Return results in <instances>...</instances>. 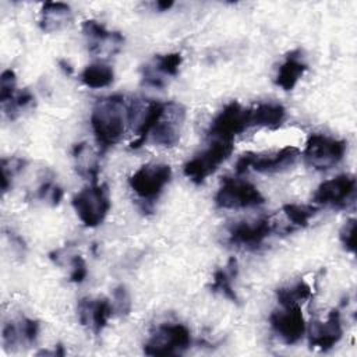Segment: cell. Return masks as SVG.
Returning a JSON list of instances; mask_svg holds the SVG:
<instances>
[{
  "label": "cell",
  "mask_w": 357,
  "mask_h": 357,
  "mask_svg": "<svg viewBox=\"0 0 357 357\" xmlns=\"http://www.w3.org/2000/svg\"><path fill=\"white\" fill-rule=\"evenodd\" d=\"M127 121L128 107L124 96L112 95L98 99L91 113V127L100 152H106L123 138Z\"/></svg>",
  "instance_id": "obj_1"
},
{
  "label": "cell",
  "mask_w": 357,
  "mask_h": 357,
  "mask_svg": "<svg viewBox=\"0 0 357 357\" xmlns=\"http://www.w3.org/2000/svg\"><path fill=\"white\" fill-rule=\"evenodd\" d=\"M73 206L79 220L86 227L99 226L110 209L107 187L105 184L99 185L92 183L89 187L82 188L74 195Z\"/></svg>",
  "instance_id": "obj_2"
},
{
  "label": "cell",
  "mask_w": 357,
  "mask_h": 357,
  "mask_svg": "<svg viewBox=\"0 0 357 357\" xmlns=\"http://www.w3.org/2000/svg\"><path fill=\"white\" fill-rule=\"evenodd\" d=\"M346 152V141L324 134H311L305 142L303 158L305 165L317 170H328L337 165Z\"/></svg>",
  "instance_id": "obj_3"
},
{
  "label": "cell",
  "mask_w": 357,
  "mask_h": 357,
  "mask_svg": "<svg viewBox=\"0 0 357 357\" xmlns=\"http://www.w3.org/2000/svg\"><path fill=\"white\" fill-rule=\"evenodd\" d=\"M264 202V195L254 184L234 177H223L220 188L215 195V204L223 209L251 208Z\"/></svg>",
  "instance_id": "obj_4"
},
{
  "label": "cell",
  "mask_w": 357,
  "mask_h": 357,
  "mask_svg": "<svg viewBox=\"0 0 357 357\" xmlns=\"http://www.w3.org/2000/svg\"><path fill=\"white\" fill-rule=\"evenodd\" d=\"M191 343V335L183 324H163L156 328L144 346L148 356H170L184 351Z\"/></svg>",
  "instance_id": "obj_5"
},
{
  "label": "cell",
  "mask_w": 357,
  "mask_h": 357,
  "mask_svg": "<svg viewBox=\"0 0 357 357\" xmlns=\"http://www.w3.org/2000/svg\"><path fill=\"white\" fill-rule=\"evenodd\" d=\"M233 141L216 139L208 149L192 158L184 165V174L194 181L201 184L208 176L216 172V169L231 155Z\"/></svg>",
  "instance_id": "obj_6"
},
{
  "label": "cell",
  "mask_w": 357,
  "mask_h": 357,
  "mask_svg": "<svg viewBox=\"0 0 357 357\" xmlns=\"http://www.w3.org/2000/svg\"><path fill=\"white\" fill-rule=\"evenodd\" d=\"M172 178V167L162 163H148L141 166L130 177L131 190L144 201H153L159 197L165 185Z\"/></svg>",
  "instance_id": "obj_7"
},
{
  "label": "cell",
  "mask_w": 357,
  "mask_h": 357,
  "mask_svg": "<svg viewBox=\"0 0 357 357\" xmlns=\"http://www.w3.org/2000/svg\"><path fill=\"white\" fill-rule=\"evenodd\" d=\"M300 155L297 146H284L276 153L258 155L252 152L243 153L236 163V172L238 174L245 173L248 169H254L259 173H276L290 167Z\"/></svg>",
  "instance_id": "obj_8"
},
{
  "label": "cell",
  "mask_w": 357,
  "mask_h": 357,
  "mask_svg": "<svg viewBox=\"0 0 357 357\" xmlns=\"http://www.w3.org/2000/svg\"><path fill=\"white\" fill-rule=\"evenodd\" d=\"M250 127V109H244L238 102L229 103L212 121L208 135L215 139L233 141Z\"/></svg>",
  "instance_id": "obj_9"
},
{
  "label": "cell",
  "mask_w": 357,
  "mask_h": 357,
  "mask_svg": "<svg viewBox=\"0 0 357 357\" xmlns=\"http://www.w3.org/2000/svg\"><path fill=\"white\" fill-rule=\"evenodd\" d=\"M356 178L353 174H339L319 184L312 201L319 205L344 208L354 198Z\"/></svg>",
  "instance_id": "obj_10"
},
{
  "label": "cell",
  "mask_w": 357,
  "mask_h": 357,
  "mask_svg": "<svg viewBox=\"0 0 357 357\" xmlns=\"http://www.w3.org/2000/svg\"><path fill=\"white\" fill-rule=\"evenodd\" d=\"M185 117V110L181 105L169 102L160 120L153 126L148 138L156 145L174 146L180 141L181 126Z\"/></svg>",
  "instance_id": "obj_11"
},
{
  "label": "cell",
  "mask_w": 357,
  "mask_h": 357,
  "mask_svg": "<svg viewBox=\"0 0 357 357\" xmlns=\"http://www.w3.org/2000/svg\"><path fill=\"white\" fill-rule=\"evenodd\" d=\"M269 322L272 329L286 344L297 343L307 329L300 305H290L283 307V310H275L269 317Z\"/></svg>",
  "instance_id": "obj_12"
},
{
  "label": "cell",
  "mask_w": 357,
  "mask_h": 357,
  "mask_svg": "<svg viewBox=\"0 0 357 357\" xmlns=\"http://www.w3.org/2000/svg\"><path fill=\"white\" fill-rule=\"evenodd\" d=\"M77 311L81 325L91 328L95 335H99L103 331V328L107 325L109 318L113 315L112 303L105 297H84L78 301Z\"/></svg>",
  "instance_id": "obj_13"
},
{
  "label": "cell",
  "mask_w": 357,
  "mask_h": 357,
  "mask_svg": "<svg viewBox=\"0 0 357 357\" xmlns=\"http://www.w3.org/2000/svg\"><path fill=\"white\" fill-rule=\"evenodd\" d=\"M273 231V225L269 218H261L255 222H238L230 229V243L247 247L257 248L264 240Z\"/></svg>",
  "instance_id": "obj_14"
},
{
  "label": "cell",
  "mask_w": 357,
  "mask_h": 357,
  "mask_svg": "<svg viewBox=\"0 0 357 357\" xmlns=\"http://www.w3.org/2000/svg\"><path fill=\"white\" fill-rule=\"evenodd\" d=\"M308 335L311 347H317L324 351L332 349L342 339L343 335L339 310H332L325 322H311L308 328Z\"/></svg>",
  "instance_id": "obj_15"
},
{
  "label": "cell",
  "mask_w": 357,
  "mask_h": 357,
  "mask_svg": "<svg viewBox=\"0 0 357 357\" xmlns=\"http://www.w3.org/2000/svg\"><path fill=\"white\" fill-rule=\"evenodd\" d=\"M81 26L84 35L89 38V50L92 53L102 52V46H105V43L110 45L112 49L116 47V50H119V47L124 42L121 33L107 31L102 24L95 20H85Z\"/></svg>",
  "instance_id": "obj_16"
},
{
  "label": "cell",
  "mask_w": 357,
  "mask_h": 357,
  "mask_svg": "<svg viewBox=\"0 0 357 357\" xmlns=\"http://www.w3.org/2000/svg\"><path fill=\"white\" fill-rule=\"evenodd\" d=\"M165 109H166V103L159 102V100H151L148 103V106L142 110V114H141V117H139V120L137 123V127H135L137 139H134L130 144V146L132 149H137L142 144L146 142L151 130L160 120V117L165 113Z\"/></svg>",
  "instance_id": "obj_17"
},
{
  "label": "cell",
  "mask_w": 357,
  "mask_h": 357,
  "mask_svg": "<svg viewBox=\"0 0 357 357\" xmlns=\"http://www.w3.org/2000/svg\"><path fill=\"white\" fill-rule=\"evenodd\" d=\"M71 22V8L66 3L47 1L40 10V28L45 32H54Z\"/></svg>",
  "instance_id": "obj_18"
},
{
  "label": "cell",
  "mask_w": 357,
  "mask_h": 357,
  "mask_svg": "<svg viewBox=\"0 0 357 357\" xmlns=\"http://www.w3.org/2000/svg\"><path fill=\"white\" fill-rule=\"evenodd\" d=\"M307 64L301 60L300 52H291L286 56V60L279 67L278 75H276V85H279L284 91H291L297 81L301 78V75L305 73Z\"/></svg>",
  "instance_id": "obj_19"
},
{
  "label": "cell",
  "mask_w": 357,
  "mask_h": 357,
  "mask_svg": "<svg viewBox=\"0 0 357 357\" xmlns=\"http://www.w3.org/2000/svg\"><path fill=\"white\" fill-rule=\"evenodd\" d=\"M286 119V110L279 103H261L250 109V127L262 126L269 128L279 127Z\"/></svg>",
  "instance_id": "obj_20"
},
{
  "label": "cell",
  "mask_w": 357,
  "mask_h": 357,
  "mask_svg": "<svg viewBox=\"0 0 357 357\" xmlns=\"http://www.w3.org/2000/svg\"><path fill=\"white\" fill-rule=\"evenodd\" d=\"M236 275H237V261L236 258H230L226 269H218L213 273L211 290L213 293H222L226 298H229L233 303H238L240 300L231 286V280Z\"/></svg>",
  "instance_id": "obj_21"
},
{
  "label": "cell",
  "mask_w": 357,
  "mask_h": 357,
  "mask_svg": "<svg viewBox=\"0 0 357 357\" xmlns=\"http://www.w3.org/2000/svg\"><path fill=\"white\" fill-rule=\"evenodd\" d=\"M114 79V71L109 64L93 63L84 68L81 73V81L88 88H105L109 86Z\"/></svg>",
  "instance_id": "obj_22"
},
{
  "label": "cell",
  "mask_w": 357,
  "mask_h": 357,
  "mask_svg": "<svg viewBox=\"0 0 357 357\" xmlns=\"http://www.w3.org/2000/svg\"><path fill=\"white\" fill-rule=\"evenodd\" d=\"M312 290L310 284L305 283L304 280H300L290 287H280L276 290V297L282 307L298 305V303H303L304 300L310 298Z\"/></svg>",
  "instance_id": "obj_23"
},
{
  "label": "cell",
  "mask_w": 357,
  "mask_h": 357,
  "mask_svg": "<svg viewBox=\"0 0 357 357\" xmlns=\"http://www.w3.org/2000/svg\"><path fill=\"white\" fill-rule=\"evenodd\" d=\"M283 213L287 219L298 227H304L308 225V220L317 213L318 208L311 205H298V204H284L282 208Z\"/></svg>",
  "instance_id": "obj_24"
},
{
  "label": "cell",
  "mask_w": 357,
  "mask_h": 357,
  "mask_svg": "<svg viewBox=\"0 0 357 357\" xmlns=\"http://www.w3.org/2000/svg\"><path fill=\"white\" fill-rule=\"evenodd\" d=\"M183 61L180 53H167V54H158L155 57V64L152 66L156 73L176 77L178 73V67Z\"/></svg>",
  "instance_id": "obj_25"
},
{
  "label": "cell",
  "mask_w": 357,
  "mask_h": 357,
  "mask_svg": "<svg viewBox=\"0 0 357 357\" xmlns=\"http://www.w3.org/2000/svg\"><path fill=\"white\" fill-rule=\"evenodd\" d=\"M24 165H25V160L20 159V158L1 159V173H3L1 190H3V192H6L8 190L13 177L22 169Z\"/></svg>",
  "instance_id": "obj_26"
},
{
  "label": "cell",
  "mask_w": 357,
  "mask_h": 357,
  "mask_svg": "<svg viewBox=\"0 0 357 357\" xmlns=\"http://www.w3.org/2000/svg\"><path fill=\"white\" fill-rule=\"evenodd\" d=\"M32 102H33V95L28 89H24L21 92H18L17 95H14L11 100H8L6 105H3V107H4L6 113H8V116L11 119H14L20 110L25 109Z\"/></svg>",
  "instance_id": "obj_27"
},
{
  "label": "cell",
  "mask_w": 357,
  "mask_h": 357,
  "mask_svg": "<svg viewBox=\"0 0 357 357\" xmlns=\"http://www.w3.org/2000/svg\"><path fill=\"white\" fill-rule=\"evenodd\" d=\"M15 82L17 77L13 70H4L0 77V102L6 105L15 95Z\"/></svg>",
  "instance_id": "obj_28"
},
{
  "label": "cell",
  "mask_w": 357,
  "mask_h": 357,
  "mask_svg": "<svg viewBox=\"0 0 357 357\" xmlns=\"http://www.w3.org/2000/svg\"><path fill=\"white\" fill-rule=\"evenodd\" d=\"M113 312H117L119 315H127L131 310V298L130 293L126 289V286L120 284L113 291V301H112Z\"/></svg>",
  "instance_id": "obj_29"
},
{
  "label": "cell",
  "mask_w": 357,
  "mask_h": 357,
  "mask_svg": "<svg viewBox=\"0 0 357 357\" xmlns=\"http://www.w3.org/2000/svg\"><path fill=\"white\" fill-rule=\"evenodd\" d=\"M339 237H340V241H342L343 247L349 252L354 254L356 252V219L354 218H350L343 225V227L340 229Z\"/></svg>",
  "instance_id": "obj_30"
},
{
  "label": "cell",
  "mask_w": 357,
  "mask_h": 357,
  "mask_svg": "<svg viewBox=\"0 0 357 357\" xmlns=\"http://www.w3.org/2000/svg\"><path fill=\"white\" fill-rule=\"evenodd\" d=\"M18 328H20V333L22 337V342L26 343H33L39 335V329H40V324L36 319H29V318H22L18 322Z\"/></svg>",
  "instance_id": "obj_31"
},
{
  "label": "cell",
  "mask_w": 357,
  "mask_h": 357,
  "mask_svg": "<svg viewBox=\"0 0 357 357\" xmlns=\"http://www.w3.org/2000/svg\"><path fill=\"white\" fill-rule=\"evenodd\" d=\"M70 266H71L70 282L82 283L88 275V269H86V264H85L84 258L81 255H74L70 259Z\"/></svg>",
  "instance_id": "obj_32"
},
{
  "label": "cell",
  "mask_w": 357,
  "mask_h": 357,
  "mask_svg": "<svg viewBox=\"0 0 357 357\" xmlns=\"http://www.w3.org/2000/svg\"><path fill=\"white\" fill-rule=\"evenodd\" d=\"M3 343L6 347L14 349L20 343H22V337L20 333L18 324L15 322H7L3 328Z\"/></svg>",
  "instance_id": "obj_33"
},
{
  "label": "cell",
  "mask_w": 357,
  "mask_h": 357,
  "mask_svg": "<svg viewBox=\"0 0 357 357\" xmlns=\"http://www.w3.org/2000/svg\"><path fill=\"white\" fill-rule=\"evenodd\" d=\"M142 81H144L145 85H149V86H153V88L165 86V79L149 64L144 66V68H142Z\"/></svg>",
  "instance_id": "obj_34"
},
{
  "label": "cell",
  "mask_w": 357,
  "mask_h": 357,
  "mask_svg": "<svg viewBox=\"0 0 357 357\" xmlns=\"http://www.w3.org/2000/svg\"><path fill=\"white\" fill-rule=\"evenodd\" d=\"M59 66L67 75H71L74 73V68L70 66V63H67V60H59Z\"/></svg>",
  "instance_id": "obj_35"
},
{
  "label": "cell",
  "mask_w": 357,
  "mask_h": 357,
  "mask_svg": "<svg viewBox=\"0 0 357 357\" xmlns=\"http://www.w3.org/2000/svg\"><path fill=\"white\" fill-rule=\"evenodd\" d=\"M173 1L172 0H165V1H156V7L160 10V11H167L170 7H173Z\"/></svg>",
  "instance_id": "obj_36"
}]
</instances>
